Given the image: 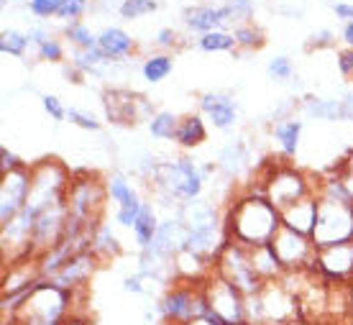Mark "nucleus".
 I'll return each instance as SVG.
<instances>
[{"mask_svg": "<svg viewBox=\"0 0 353 325\" xmlns=\"http://www.w3.org/2000/svg\"><path fill=\"white\" fill-rule=\"evenodd\" d=\"M95 259L97 256L92 254V251H80V254H74L59 272L54 274L52 282L57 284V287H62V290L74 292L77 287H82V284L92 277V272H95Z\"/></svg>", "mask_w": 353, "mask_h": 325, "instance_id": "obj_13", "label": "nucleus"}, {"mask_svg": "<svg viewBox=\"0 0 353 325\" xmlns=\"http://www.w3.org/2000/svg\"><path fill=\"white\" fill-rule=\"evenodd\" d=\"M307 197V185L305 177L300 172L292 169H279L276 175H272V179L266 182V200L272 202L276 210L282 213L284 208H290L294 202H300Z\"/></svg>", "mask_w": 353, "mask_h": 325, "instance_id": "obj_11", "label": "nucleus"}, {"mask_svg": "<svg viewBox=\"0 0 353 325\" xmlns=\"http://www.w3.org/2000/svg\"><path fill=\"white\" fill-rule=\"evenodd\" d=\"M312 266L330 282L351 279L353 277V244L318 248Z\"/></svg>", "mask_w": 353, "mask_h": 325, "instance_id": "obj_12", "label": "nucleus"}, {"mask_svg": "<svg viewBox=\"0 0 353 325\" xmlns=\"http://www.w3.org/2000/svg\"><path fill=\"white\" fill-rule=\"evenodd\" d=\"M205 124L200 115H187L185 121H179V128H176V136L174 141L179 144V146H185V149H190V146H197V144H203L205 141Z\"/></svg>", "mask_w": 353, "mask_h": 325, "instance_id": "obj_19", "label": "nucleus"}, {"mask_svg": "<svg viewBox=\"0 0 353 325\" xmlns=\"http://www.w3.org/2000/svg\"><path fill=\"white\" fill-rule=\"evenodd\" d=\"M97 46H100V52L110 57V59H118V57H125V54L133 49V41L131 36L121 31V28H105L103 34L97 36Z\"/></svg>", "mask_w": 353, "mask_h": 325, "instance_id": "obj_17", "label": "nucleus"}, {"mask_svg": "<svg viewBox=\"0 0 353 325\" xmlns=\"http://www.w3.org/2000/svg\"><path fill=\"white\" fill-rule=\"evenodd\" d=\"M345 315H348V323L353 325V284L345 292Z\"/></svg>", "mask_w": 353, "mask_h": 325, "instance_id": "obj_43", "label": "nucleus"}, {"mask_svg": "<svg viewBox=\"0 0 353 325\" xmlns=\"http://www.w3.org/2000/svg\"><path fill=\"white\" fill-rule=\"evenodd\" d=\"M228 21V13L225 8H194L187 10V23L194 31H203V34H210L218 26H223Z\"/></svg>", "mask_w": 353, "mask_h": 325, "instance_id": "obj_18", "label": "nucleus"}, {"mask_svg": "<svg viewBox=\"0 0 353 325\" xmlns=\"http://www.w3.org/2000/svg\"><path fill=\"white\" fill-rule=\"evenodd\" d=\"M200 108H203V113L210 115V121L215 128H230L233 121H236V106H233V100L225 95L208 92V95H203V100H200Z\"/></svg>", "mask_w": 353, "mask_h": 325, "instance_id": "obj_15", "label": "nucleus"}, {"mask_svg": "<svg viewBox=\"0 0 353 325\" xmlns=\"http://www.w3.org/2000/svg\"><path fill=\"white\" fill-rule=\"evenodd\" d=\"M108 195L118 202V210H121V208H141L143 205V202L139 200V195L133 193V187L118 175L108 179Z\"/></svg>", "mask_w": 353, "mask_h": 325, "instance_id": "obj_21", "label": "nucleus"}, {"mask_svg": "<svg viewBox=\"0 0 353 325\" xmlns=\"http://www.w3.org/2000/svg\"><path fill=\"white\" fill-rule=\"evenodd\" d=\"M123 290L125 292H133V295H141L143 290V277L141 274H136V277H128V279L123 282Z\"/></svg>", "mask_w": 353, "mask_h": 325, "instance_id": "obj_40", "label": "nucleus"}, {"mask_svg": "<svg viewBox=\"0 0 353 325\" xmlns=\"http://www.w3.org/2000/svg\"><path fill=\"white\" fill-rule=\"evenodd\" d=\"M72 292L57 287L52 279H39L34 292L28 295L23 308L18 310L13 320L26 323V320H41V323H64L72 315Z\"/></svg>", "mask_w": 353, "mask_h": 325, "instance_id": "obj_2", "label": "nucleus"}, {"mask_svg": "<svg viewBox=\"0 0 353 325\" xmlns=\"http://www.w3.org/2000/svg\"><path fill=\"white\" fill-rule=\"evenodd\" d=\"M85 10V0H62L59 3V10H57V16L64 18V21H70V18H77Z\"/></svg>", "mask_w": 353, "mask_h": 325, "instance_id": "obj_33", "label": "nucleus"}, {"mask_svg": "<svg viewBox=\"0 0 353 325\" xmlns=\"http://www.w3.org/2000/svg\"><path fill=\"white\" fill-rule=\"evenodd\" d=\"M233 36H236V44H243V46H251L259 41V34L256 31H251V28H239Z\"/></svg>", "mask_w": 353, "mask_h": 325, "instance_id": "obj_39", "label": "nucleus"}, {"mask_svg": "<svg viewBox=\"0 0 353 325\" xmlns=\"http://www.w3.org/2000/svg\"><path fill=\"white\" fill-rule=\"evenodd\" d=\"M108 57L103 52H100V46H95V49H82V52L74 54V64L80 67V70H95V67H100V64L105 62Z\"/></svg>", "mask_w": 353, "mask_h": 325, "instance_id": "obj_29", "label": "nucleus"}, {"mask_svg": "<svg viewBox=\"0 0 353 325\" xmlns=\"http://www.w3.org/2000/svg\"><path fill=\"white\" fill-rule=\"evenodd\" d=\"M59 3L62 0H31V10L36 16H52L59 10Z\"/></svg>", "mask_w": 353, "mask_h": 325, "instance_id": "obj_37", "label": "nucleus"}, {"mask_svg": "<svg viewBox=\"0 0 353 325\" xmlns=\"http://www.w3.org/2000/svg\"><path fill=\"white\" fill-rule=\"evenodd\" d=\"M305 113L315 115V118H323V121L348 118L343 100H341V103H336V100H318V97H312V100H307V103H305Z\"/></svg>", "mask_w": 353, "mask_h": 325, "instance_id": "obj_22", "label": "nucleus"}, {"mask_svg": "<svg viewBox=\"0 0 353 325\" xmlns=\"http://www.w3.org/2000/svg\"><path fill=\"white\" fill-rule=\"evenodd\" d=\"M182 325H223V323L210 313V315H203V317H192V320H187Z\"/></svg>", "mask_w": 353, "mask_h": 325, "instance_id": "obj_42", "label": "nucleus"}, {"mask_svg": "<svg viewBox=\"0 0 353 325\" xmlns=\"http://www.w3.org/2000/svg\"><path fill=\"white\" fill-rule=\"evenodd\" d=\"M154 177H157L161 190L174 200H194L203 193V175L197 172V167L190 159L167 161V164L154 169Z\"/></svg>", "mask_w": 353, "mask_h": 325, "instance_id": "obj_7", "label": "nucleus"}, {"mask_svg": "<svg viewBox=\"0 0 353 325\" xmlns=\"http://www.w3.org/2000/svg\"><path fill=\"white\" fill-rule=\"evenodd\" d=\"M300 131H302L300 121H284V124H279L274 128V136L282 144V151L287 157H294L297 149H300Z\"/></svg>", "mask_w": 353, "mask_h": 325, "instance_id": "obj_23", "label": "nucleus"}, {"mask_svg": "<svg viewBox=\"0 0 353 325\" xmlns=\"http://www.w3.org/2000/svg\"><path fill=\"white\" fill-rule=\"evenodd\" d=\"M203 292L208 297L210 313L223 325H239L246 320V295L236 290L228 279H223L221 274L203 279Z\"/></svg>", "mask_w": 353, "mask_h": 325, "instance_id": "obj_6", "label": "nucleus"}, {"mask_svg": "<svg viewBox=\"0 0 353 325\" xmlns=\"http://www.w3.org/2000/svg\"><path fill=\"white\" fill-rule=\"evenodd\" d=\"M215 259H218L215 274H221L223 279H228L246 297L261 292V287L266 284V282H261V277H259L254 264H251V248L241 246V244H225Z\"/></svg>", "mask_w": 353, "mask_h": 325, "instance_id": "obj_5", "label": "nucleus"}, {"mask_svg": "<svg viewBox=\"0 0 353 325\" xmlns=\"http://www.w3.org/2000/svg\"><path fill=\"white\" fill-rule=\"evenodd\" d=\"M67 118H70L72 124L80 126V128H88V131H97V128H100V124H97L92 115L82 113V110H77V108H70V110H67Z\"/></svg>", "mask_w": 353, "mask_h": 325, "instance_id": "obj_32", "label": "nucleus"}, {"mask_svg": "<svg viewBox=\"0 0 353 325\" xmlns=\"http://www.w3.org/2000/svg\"><path fill=\"white\" fill-rule=\"evenodd\" d=\"M6 325H21L18 320H6Z\"/></svg>", "mask_w": 353, "mask_h": 325, "instance_id": "obj_48", "label": "nucleus"}, {"mask_svg": "<svg viewBox=\"0 0 353 325\" xmlns=\"http://www.w3.org/2000/svg\"><path fill=\"white\" fill-rule=\"evenodd\" d=\"M44 108H46V113L52 115L54 121H64V118H67V110H64V106L59 103V97L44 95Z\"/></svg>", "mask_w": 353, "mask_h": 325, "instance_id": "obj_35", "label": "nucleus"}, {"mask_svg": "<svg viewBox=\"0 0 353 325\" xmlns=\"http://www.w3.org/2000/svg\"><path fill=\"white\" fill-rule=\"evenodd\" d=\"M251 264H254L256 274L261 277V282H272V279L276 282L279 279V274L284 272L282 262H279V256H276L272 244L251 248Z\"/></svg>", "mask_w": 353, "mask_h": 325, "instance_id": "obj_16", "label": "nucleus"}, {"mask_svg": "<svg viewBox=\"0 0 353 325\" xmlns=\"http://www.w3.org/2000/svg\"><path fill=\"white\" fill-rule=\"evenodd\" d=\"M157 230H159V223H157V213L151 208L149 202H143L141 208V215L136 220V226H133V233H136V241H139V246L146 251L151 246V241L157 236Z\"/></svg>", "mask_w": 353, "mask_h": 325, "instance_id": "obj_20", "label": "nucleus"}, {"mask_svg": "<svg viewBox=\"0 0 353 325\" xmlns=\"http://www.w3.org/2000/svg\"><path fill=\"white\" fill-rule=\"evenodd\" d=\"M90 251L95 256H110L118 254V238L113 236L110 226H97L90 236Z\"/></svg>", "mask_w": 353, "mask_h": 325, "instance_id": "obj_24", "label": "nucleus"}, {"mask_svg": "<svg viewBox=\"0 0 353 325\" xmlns=\"http://www.w3.org/2000/svg\"><path fill=\"white\" fill-rule=\"evenodd\" d=\"M338 67H341L343 75H353V49L338 54Z\"/></svg>", "mask_w": 353, "mask_h": 325, "instance_id": "obj_41", "label": "nucleus"}, {"mask_svg": "<svg viewBox=\"0 0 353 325\" xmlns=\"http://www.w3.org/2000/svg\"><path fill=\"white\" fill-rule=\"evenodd\" d=\"M172 41H174V34H172L169 28H164V31L159 34V44H161V46H169Z\"/></svg>", "mask_w": 353, "mask_h": 325, "instance_id": "obj_45", "label": "nucleus"}, {"mask_svg": "<svg viewBox=\"0 0 353 325\" xmlns=\"http://www.w3.org/2000/svg\"><path fill=\"white\" fill-rule=\"evenodd\" d=\"M272 246L276 251V256H279V262H282L284 272H302L305 266H312L315 254H318L312 238L302 236V233L292 228H284V226L274 236Z\"/></svg>", "mask_w": 353, "mask_h": 325, "instance_id": "obj_8", "label": "nucleus"}, {"mask_svg": "<svg viewBox=\"0 0 353 325\" xmlns=\"http://www.w3.org/2000/svg\"><path fill=\"white\" fill-rule=\"evenodd\" d=\"M310 238L315 248L353 244V202L320 197L318 226Z\"/></svg>", "mask_w": 353, "mask_h": 325, "instance_id": "obj_3", "label": "nucleus"}, {"mask_svg": "<svg viewBox=\"0 0 353 325\" xmlns=\"http://www.w3.org/2000/svg\"><path fill=\"white\" fill-rule=\"evenodd\" d=\"M0 157H3V164H0V169H3V175H8V172H13V169H18L21 164H18V159L13 151H8L6 146L0 149Z\"/></svg>", "mask_w": 353, "mask_h": 325, "instance_id": "obj_38", "label": "nucleus"}, {"mask_svg": "<svg viewBox=\"0 0 353 325\" xmlns=\"http://www.w3.org/2000/svg\"><path fill=\"white\" fill-rule=\"evenodd\" d=\"M28 193H31V169L18 167L3 175V185H0V223L3 226H8L26 208Z\"/></svg>", "mask_w": 353, "mask_h": 325, "instance_id": "obj_10", "label": "nucleus"}, {"mask_svg": "<svg viewBox=\"0 0 353 325\" xmlns=\"http://www.w3.org/2000/svg\"><path fill=\"white\" fill-rule=\"evenodd\" d=\"M318 213H320V200L305 197V200L294 202L290 208L282 210V226L302 233V236H312V230L318 226Z\"/></svg>", "mask_w": 353, "mask_h": 325, "instance_id": "obj_14", "label": "nucleus"}, {"mask_svg": "<svg viewBox=\"0 0 353 325\" xmlns=\"http://www.w3.org/2000/svg\"><path fill=\"white\" fill-rule=\"evenodd\" d=\"M233 44H236V36L223 34V31H210V34H203V39H200V46L205 52H228Z\"/></svg>", "mask_w": 353, "mask_h": 325, "instance_id": "obj_28", "label": "nucleus"}, {"mask_svg": "<svg viewBox=\"0 0 353 325\" xmlns=\"http://www.w3.org/2000/svg\"><path fill=\"white\" fill-rule=\"evenodd\" d=\"M343 39H345V41H348V46H351V49H353V21H351V23H348V26H345Z\"/></svg>", "mask_w": 353, "mask_h": 325, "instance_id": "obj_46", "label": "nucleus"}, {"mask_svg": "<svg viewBox=\"0 0 353 325\" xmlns=\"http://www.w3.org/2000/svg\"><path fill=\"white\" fill-rule=\"evenodd\" d=\"M176 128H179V121H176V115L169 113V110H161V113H157L154 118H151V124H149L151 136H157V139H174Z\"/></svg>", "mask_w": 353, "mask_h": 325, "instance_id": "obj_25", "label": "nucleus"}, {"mask_svg": "<svg viewBox=\"0 0 353 325\" xmlns=\"http://www.w3.org/2000/svg\"><path fill=\"white\" fill-rule=\"evenodd\" d=\"M261 310H264V325H287L300 313V302L290 287L282 282H266L261 292Z\"/></svg>", "mask_w": 353, "mask_h": 325, "instance_id": "obj_9", "label": "nucleus"}, {"mask_svg": "<svg viewBox=\"0 0 353 325\" xmlns=\"http://www.w3.org/2000/svg\"><path fill=\"white\" fill-rule=\"evenodd\" d=\"M282 228V213L266 197H246L239 200L230 210V233L236 244L246 248H256L272 244Z\"/></svg>", "mask_w": 353, "mask_h": 325, "instance_id": "obj_1", "label": "nucleus"}, {"mask_svg": "<svg viewBox=\"0 0 353 325\" xmlns=\"http://www.w3.org/2000/svg\"><path fill=\"white\" fill-rule=\"evenodd\" d=\"M141 72H143V79H146V82H161V79L172 72V59H169L167 54L149 57V59L143 62Z\"/></svg>", "mask_w": 353, "mask_h": 325, "instance_id": "obj_26", "label": "nucleus"}, {"mask_svg": "<svg viewBox=\"0 0 353 325\" xmlns=\"http://www.w3.org/2000/svg\"><path fill=\"white\" fill-rule=\"evenodd\" d=\"M336 16L353 18V8H351V6H343V3H338V6H336Z\"/></svg>", "mask_w": 353, "mask_h": 325, "instance_id": "obj_44", "label": "nucleus"}, {"mask_svg": "<svg viewBox=\"0 0 353 325\" xmlns=\"http://www.w3.org/2000/svg\"><path fill=\"white\" fill-rule=\"evenodd\" d=\"M26 46H28V36L18 34V31H3V36H0V52L3 54L21 57V54L26 52Z\"/></svg>", "mask_w": 353, "mask_h": 325, "instance_id": "obj_27", "label": "nucleus"}, {"mask_svg": "<svg viewBox=\"0 0 353 325\" xmlns=\"http://www.w3.org/2000/svg\"><path fill=\"white\" fill-rule=\"evenodd\" d=\"M39 54H41V59H49V62H59L62 59V46L52 41V39H46L44 44L39 46Z\"/></svg>", "mask_w": 353, "mask_h": 325, "instance_id": "obj_36", "label": "nucleus"}, {"mask_svg": "<svg viewBox=\"0 0 353 325\" xmlns=\"http://www.w3.org/2000/svg\"><path fill=\"white\" fill-rule=\"evenodd\" d=\"M151 10H157V3L154 0H125L121 6V16L123 18H141Z\"/></svg>", "mask_w": 353, "mask_h": 325, "instance_id": "obj_30", "label": "nucleus"}, {"mask_svg": "<svg viewBox=\"0 0 353 325\" xmlns=\"http://www.w3.org/2000/svg\"><path fill=\"white\" fill-rule=\"evenodd\" d=\"M159 313L167 323L182 325L192 317L210 315V305L203 292V282H187L185 287H172L164 292V297L157 305Z\"/></svg>", "mask_w": 353, "mask_h": 325, "instance_id": "obj_4", "label": "nucleus"}, {"mask_svg": "<svg viewBox=\"0 0 353 325\" xmlns=\"http://www.w3.org/2000/svg\"><path fill=\"white\" fill-rule=\"evenodd\" d=\"M70 39L77 46H82V49H95V46H97V39L90 34V28L88 26H80V23L70 28Z\"/></svg>", "mask_w": 353, "mask_h": 325, "instance_id": "obj_31", "label": "nucleus"}, {"mask_svg": "<svg viewBox=\"0 0 353 325\" xmlns=\"http://www.w3.org/2000/svg\"><path fill=\"white\" fill-rule=\"evenodd\" d=\"M21 325H62V323H41V320H26V323Z\"/></svg>", "mask_w": 353, "mask_h": 325, "instance_id": "obj_47", "label": "nucleus"}, {"mask_svg": "<svg viewBox=\"0 0 353 325\" xmlns=\"http://www.w3.org/2000/svg\"><path fill=\"white\" fill-rule=\"evenodd\" d=\"M269 75L276 79H287L292 75V64L287 57H276L272 64H269Z\"/></svg>", "mask_w": 353, "mask_h": 325, "instance_id": "obj_34", "label": "nucleus"}]
</instances>
